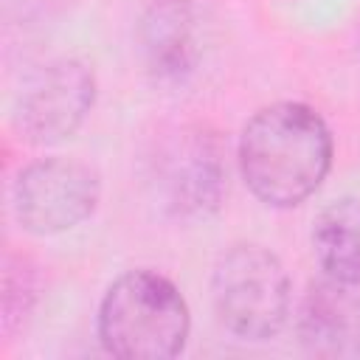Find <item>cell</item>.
Returning <instances> with one entry per match:
<instances>
[{
  "mask_svg": "<svg viewBox=\"0 0 360 360\" xmlns=\"http://www.w3.org/2000/svg\"><path fill=\"white\" fill-rule=\"evenodd\" d=\"M186 3H188V0H186Z\"/></svg>",
  "mask_w": 360,
  "mask_h": 360,
  "instance_id": "cell-11",
  "label": "cell"
},
{
  "mask_svg": "<svg viewBox=\"0 0 360 360\" xmlns=\"http://www.w3.org/2000/svg\"><path fill=\"white\" fill-rule=\"evenodd\" d=\"M225 152L214 132L200 127H183L166 135L152 155L155 197L172 217L197 219L217 211L225 188L228 169Z\"/></svg>",
  "mask_w": 360,
  "mask_h": 360,
  "instance_id": "cell-4",
  "label": "cell"
},
{
  "mask_svg": "<svg viewBox=\"0 0 360 360\" xmlns=\"http://www.w3.org/2000/svg\"><path fill=\"white\" fill-rule=\"evenodd\" d=\"M312 250L326 276L360 284V197L335 200L315 217Z\"/></svg>",
  "mask_w": 360,
  "mask_h": 360,
  "instance_id": "cell-9",
  "label": "cell"
},
{
  "mask_svg": "<svg viewBox=\"0 0 360 360\" xmlns=\"http://www.w3.org/2000/svg\"><path fill=\"white\" fill-rule=\"evenodd\" d=\"M34 267L25 259H8L3 273V326L11 332L31 309L34 292Z\"/></svg>",
  "mask_w": 360,
  "mask_h": 360,
  "instance_id": "cell-10",
  "label": "cell"
},
{
  "mask_svg": "<svg viewBox=\"0 0 360 360\" xmlns=\"http://www.w3.org/2000/svg\"><path fill=\"white\" fill-rule=\"evenodd\" d=\"M143 53L160 79H180L194 62V34L186 0H155L143 28Z\"/></svg>",
  "mask_w": 360,
  "mask_h": 360,
  "instance_id": "cell-8",
  "label": "cell"
},
{
  "mask_svg": "<svg viewBox=\"0 0 360 360\" xmlns=\"http://www.w3.org/2000/svg\"><path fill=\"white\" fill-rule=\"evenodd\" d=\"M98 338L115 357H174L188 338V307L169 278L152 270H132L104 292Z\"/></svg>",
  "mask_w": 360,
  "mask_h": 360,
  "instance_id": "cell-2",
  "label": "cell"
},
{
  "mask_svg": "<svg viewBox=\"0 0 360 360\" xmlns=\"http://www.w3.org/2000/svg\"><path fill=\"white\" fill-rule=\"evenodd\" d=\"M219 323L245 340L278 335L290 312V276L262 245L228 248L211 278Z\"/></svg>",
  "mask_w": 360,
  "mask_h": 360,
  "instance_id": "cell-3",
  "label": "cell"
},
{
  "mask_svg": "<svg viewBox=\"0 0 360 360\" xmlns=\"http://www.w3.org/2000/svg\"><path fill=\"white\" fill-rule=\"evenodd\" d=\"M98 191V174L87 163L70 158H45L17 174L14 214L31 233H62L96 211Z\"/></svg>",
  "mask_w": 360,
  "mask_h": 360,
  "instance_id": "cell-5",
  "label": "cell"
},
{
  "mask_svg": "<svg viewBox=\"0 0 360 360\" xmlns=\"http://www.w3.org/2000/svg\"><path fill=\"white\" fill-rule=\"evenodd\" d=\"M332 135L323 118L298 101L262 107L242 129L239 169L248 188L273 208L304 202L326 177Z\"/></svg>",
  "mask_w": 360,
  "mask_h": 360,
  "instance_id": "cell-1",
  "label": "cell"
},
{
  "mask_svg": "<svg viewBox=\"0 0 360 360\" xmlns=\"http://www.w3.org/2000/svg\"><path fill=\"white\" fill-rule=\"evenodd\" d=\"M96 98L90 68L76 59H56L37 70L22 87L14 110L17 132L31 143H56L70 138Z\"/></svg>",
  "mask_w": 360,
  "mask_h": 360,
  "instance_id": "cell-6",
  "label": "cell"
},
{
  "mask_svg": "<svg viewBox=\"0 0 360 360\" xmlns=\"http://www.w3.org/2000/svg\"><path fill=\"white\" fill-rule=\"evenodd\" d=\"M298 338L318 357H360V284L315 278L301 301Z\"/></svg>",
  "mask_w": 360,
  "mask_h": 360,
  "instance_id": "cell-7",
  "label": "cell"
}]
</instances>
